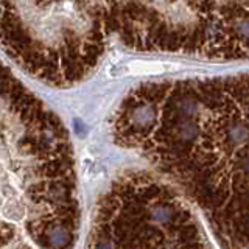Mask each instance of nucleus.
Returning <instances> with one entry per match:
<instances>
[{"mask_svg": "<svg viewBox=\"0 0 249 249\" xmlns=\"http://www.w3.org/2000/svg\"><path fill=\"white\" fill-rule=\"evenodd\" d=\"M114 41L136 52L249 58V0H0V49L52 88L88 80Z\"/></svg>", "mask_w": 249, "mask_h": 249, "instance_id": "f257e3e1", "label": "nucleus"}, {"mask_svg": "<svg viewBox=\"0 0 249 249\" xmlns=\"http://www.w3.org/2000/svg\"><path fill=\"white\" fill-rule=\"evenodd\" d=\"M111 136L173 182L224 249L249 248V73L139 84Z\"/></svg>", "mask_w": 249, "mask_h": 249, "instance_id": "f03ea898", "label": "nucleus"}, {"mask_svg": "<svg viewBox=\"0 0 249 249\" xmlns=\"http://www.w3.org/2000/svg\"><path fill=\"white\" fill-rule=\"evenodd\" d=\"M86 249H212L185 198L143 170L119 175L92 212Z\"/></svg>", "mask_w": 249, "mask_h": 249, "instance_id": "20e7f679", "label": "nucleus"}, {"mask_svg": "<svg viewBox=\"0 0 249 249\" xmlns=\"http://www.w3.org/2000/svg\"><path fill=\"white\" fill-rule=\"evenodd\" d=\"M76 178L64 123L0 59V249H75Z\"/></svg>", "mask_w": 249, "mask_h": 249, "instance_id": "7ed1b4c3", "label": "nucleus"}]
</instances>
